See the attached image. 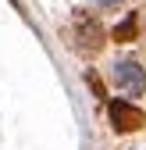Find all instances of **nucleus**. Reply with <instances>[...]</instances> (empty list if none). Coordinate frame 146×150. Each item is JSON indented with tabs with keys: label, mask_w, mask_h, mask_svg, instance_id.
I'll use <instances>...</instances> for the list:
<instances>
[{
	"label": "nucleus",
	"mask_w": 146,
	"mask_h": 150,
	"mask_svg": "<svg viewBox=\"0 0 146 150\" xmlns=\"http://www.w3.org/2000/svg\"><path fill=\"white\" fill-rule=\"evenodd\" d=\"M142 122H146V115L139 107H132L128 100H111V125L118 132H135Z\"/></svg>",
	"instance_id": "2"
},
{
	"label": "nucleus",
	"mask_w": 146,
	"mask_h": 150,
	"mask_svg": "<svg viewBox=\"0 0 146 150\" xmlns=\"http://www.w3.org/2000/svg\"><path fill=\"white\" fill-rule=\"evenodd\" d=\"M132 36H135V18H125V22L114 29V40H121V43H125V40H132Z\"/></svg>",
	"instance_id": "4"
},
{
	"label": "nucleus",
	"mask_w": 146,
	"mask_h": 150,
	"mask_svg": "<svg viewBox=\"0 0 146 150\" xmlns=\"http://www.w3.org/2000/svg\"><path fill=\"white\" fill-rule=\"evenodd\" d=\"M135 150H139V146H135Z\"/></svg>",
	"instance_id": "5"
},
{
	"label": "nucleus",
	"mask_w": 146,
	"mask_h": 150,
	"mask_svg": "<svg viewBox=\"0 0 146 150\" xmlns=\"http://www.w3.org/2000/svg\"><path fill=\"white\" fill-rule=\"evenodd\" d=\"M75 25H79V47L89 50V54H96L100 50V25H96V18H89V14H79L75 18Z\"/></svg>",
	"instance_id": "3"
},
{
	"label": "nucleus",
	"mask_w": 146,
	"mask_h": 150,
	"mask_svg": "<svg viewBox=\"0 0 146 150\" xmlns=\"http://www.w3.org/2000/svg\"><path fill=\"white\" fill-rule=\"evenodd\" d=\"M114 82H118L121 93H128V97H146V71L132 57L114 61Z\"/></svg>",
	"instance_id": "1"
}]
</instances>
